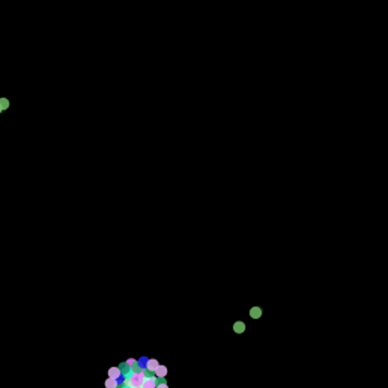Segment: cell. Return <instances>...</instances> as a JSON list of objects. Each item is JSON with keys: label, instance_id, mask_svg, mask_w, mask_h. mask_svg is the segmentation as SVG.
Listing matches in <instances>:
<instances>
[{"label": "cell", "instance_id": "4", "mask_svg": "<svg viewBox=\"0 0 388 388\" xmlns=\"http://www.w3.org/2000/svg\"><path fill=\"white\" fill-rule=\"evenodd\" d=\"M233 331L238 333V334L244 333V331H245V323H244V322H235V323H233Z\"/></svg>", "mask_w": 388, "mask_h": 388}, {"label": "cell", "instance_id": "6", "mask_svg": "<svg viewBox=\"0 0 388 388\" xmlns=\"http://www.w3.org/2000/svg\"><path fill=\"white\" fill-rule=\"evenodd\" d=\"M104 385H106V388H118V387H119L118 381H114V379H110V378H107V379H106Z\"/></svg>", "mask_w": 388, "mask_h": 388}, {"label": "cell", "instance_id": "3", "mask_svg": "<svg viewBox=\"0 0 388 388\" xmlns=\"http://www.w3.org/2000/svg\"><path fill=\"white\" fill-rule=\"evenodd\" d=\"M154 375H155L158 379H164V378H166V375H167V367H164V366H158V367H157V370L154 371Z\"/></svg>", "mask_w": 388, "mask_h": 388}, {"label": "cell", "instance_id": "5", "mask_svg": "<svg viewBox=\"0 0 388 388\" xmlns=\"http://www.w3.org/2000/svg\"><path fill=\"white\" fill-rule=\"evenodd\" d=\"M250 316L254 319H259L262 316V310H260V307H253L251 310H250Z\"/></svg>", "mask_w": 388, "mask_h": 388}, {"label": "cell", "instance_id": "1", "mask_svg": "<svg viewBox=\"0 0 388 388\" xmlns=\"http://www.w3.org/2000/svg\"><path fill=\"white\" fill-rule=\"evenodd\" d=\"M158 366H159V364H158V361H157V360H147V363H146V370L154 375V371L157 370V367H158Z\"/></svg>", "mask_w": 388, "mask_h": 388}, {"label": "cell", "instance_id": "8", "mask_svg": "<svg viewBox=\"0 0 388 388\" xmlns=\"http://www.w3.org/2000/svg\"><path fill=\"white\" fill-rule=\"evenodd\" d=\"M155 388H169V385H167V382H166V379H159V382H158V385Z\"/></svg>", "mask_w": 388, "mask_h": 388}, {"label": "cell", "instance_id": "7", "mask_svg": "<svg viewBox=\"0 0 388 388\" xmlns=\"http://www.w3.org/2000/svg\"><path fill=\"white\" fill-rule=\"evenodd\" d=\"M8 107H9V101H8L6 98H2V99H0V113H2L3 110H6Z\"/></svg>", "mask_w": 388, "mask_h": 388}, {"label": "cell", "instance_id": "2", "mask_svg": "<svg viewBox=\"0 0 388 388\" xmlns=\"http://www.w3.org/2000/svg\"><path fill=\"white\" fill-rule=\"evenodd\" d=\"M122 376V373L119 370V367H111L110 370H108V378L110 379H114V381H118V378H121Z\"/></svg>", "mask_w": 388, "mask_h": 388}]
</instances>
